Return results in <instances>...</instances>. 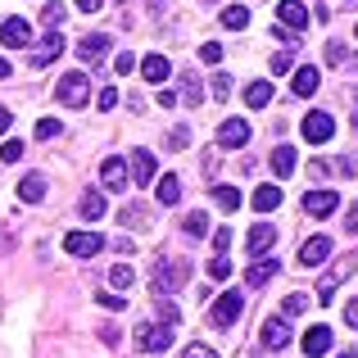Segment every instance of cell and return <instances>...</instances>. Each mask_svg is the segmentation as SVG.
Segmentation results:
<instances>
[{
    "mask_svg": "<svg viewBox=\"0 0 358 358\" xmlns=\"http://www.w3.org/2000/svg\"><path fill=\"white\" fill-rule=\"evenodd\" d=\"M87 96H91V82H87V73H64L59 78V87H55V100H59L64 109H78V105H87Z\"/></svg>",
    "mask_w": 358,
    "mask_h": 358,
    "instance_id": "obj_1",
    "label": "cell"
},
{
    "mask_svg": "<svg viewBox=\"0 0 358 358\" xmlns=\"http://www.w3.org/2000/svg\"><path fill=\"white\" fill-rule=\"evenodd\" d=\"M354 268H358V254H341V263H336V268L327 272L322 281H317V304H331V299H336V290L345 286V277H350Z\"/></svg>",
    "mask_w": 358,
    "mask_h": 358,
    "instance_id": "obj_2",
    "label": "cell"
},
{
    "mask_svg": "<svg viewBox=\"0 0 358 358\" xmlns=\"http://www.w3.org/2000/svg\"><path fill=\"white\" fill-rule=\"evenodd\" d=\"M173 345V327L168 322H141L136 327V350L141 354H164Z\"/></svg>",
    "mask_w": 358,
    "mask_h": 358,
    "instance_id": "obj_3",
    "label": "cell"
},
{
    "mask_svg": "<svg viewBox=\"0 0 358 358\" xmlns=\"http://www.w3.org/2000/svg\"><path fill=\"white\" fill-rule=\"evenodd\" d=\"M186 277H191V263H186V259L159 263V272H155V295H173V290H182Z\"/></svg>",
    "mask_w": 358,
    "mask_h": 358,
    "instance_id": "obj_4",
    "label": "cell"
},
{
    "mask_svg": "<svg viewBox=\"0 0 358 358\" xmlns=\"http://www.w3.org/2000/svg\"><path fill=\"white\" fill-rule=\"evenodd\" d=\"M127 177L136 186H150V182H159V159H155V150H131V159H127Z\"/></svg>",
    "mask_w": 358,
    "mask_h": 358,
    "instance_id": "obj_5",
    "label": "cell"
},
{
    "mask_svg": "<svg viewBox=\"0 0 358 358\" xmlns=\"http://www.w3.org/2000/svg\"><path fill=\"white\" fill-rule=\"evenodd\" d=\"M299 131H304V141H313V145H327V141L336 136V118L327 114V109H308Z\"/></svg>",
    "mask_w": 358,
    "mask_h": 358,
    "instance_id": "obj_6",
    "label": "cell"
},
{
    "mask_svg": "<svg viewBox=\"0 0 358 358\" xmlns=\"http://www.w3.org/2000/svg\"><path fill=\"white\" fill-rule=\"evenodd\" d=\"M105 236H100V231H69V241H64V250L73 254V259H96L100 250H105Z\"/></svg>",
    "mask_w": 358,
    "mask_h": 358,
    "instance_id": "obj_7",
    "label": "cell"
},
{
    "mask_svg": "<svg viewBox=\"0 0 358 358\" xmlns=\"http://www.w3.org/2000/svg\"><path fill=\"white\" fill-rule=\"evenodd\" d=\"M299 209H304L308 218H331V213L341 209V195L336 191H308L304 200H299Z\"/></svg>",
    "mask_w": 358,
    "mask_h": 358,
    "instance_id": "obj_8",
    "label": "cell"
},
{
    "mask_svg": "<svg viewBox=\"0 0 358 358\" xmlns=\"http://www.w3.org/2000/svg\"><path fill=\"white\" fill-rule=\"evenodd\" d=\"M127 159H105V164H100V186H105V191H114V195H122L127 191Z\"/></svg>",
    "mask_w": 358,
    "mask_h": 358,
    "instance_id": "obj_9",
    "label": "cell"
},
{
    "mask_svg": "<svg viewBox=\"0 0 358 358\" xmlns=\"http://www.w3.org/2000/svg\"><path fill=\"white\" fill-rule=\"evenodd\" d=\"M109 45H114V36H109V32H91V36H82V41H78V59L82 64H96V59H105Z\"/></svg>",
    "mask_w": 358,
    "mask_h": 358,
    "instance_id": "obj_10",
    "label": "cell"
},
{
    "mask_svg": "<svg viewBox=\"0 0 358 358\" xmlns=\"http://www.w3.org/2000/svg\"><path fill=\"white\" fill-rule=\"evenodd\" d=\"M241 304H245L241 290H227L222 299H213V327H231L241 317Z\"/></svg>",
    "mask_w": 358,
    "mask_h": 358,
    "instance_id": "obj_11",
    "label": "cell"
},
{
    "mask_svg": "<svg viewBox=\"0 0 358 358\" xmlns=\"http://www.w3.org/2000/svg\"><path fill=\"white\" fill-rule=\"evenodd\" d=\"M245 141H250V122H245V118H227L218 127V145L222 150H241Z\"/></svg>",
    "mask_w": 358,
    "mask_h": 358,
    "instance_id": "obj_12",
    "label": "cell"
},
{
    "mask_svg": "<svg viewBox=\"0 0 358 358\" xmlns=\"http://www.w3.org/2000/svg\"><path fill=\"white\" fill-rule=\"evenodd\" d=\"M277 18H281V27H290V32H304V23H308V9H304V0H281L277 5Z\"/></svg>",
    "mask_w": 358,
    "mask_h": 358,
    "instance_id": "obj_13",
    "label": "cell"
},
{
    "mask_svg": "<svg viewBox=\"0 0 358 358\" xmlns=\"http://www.w3.org/2000/svg\"><path fill=\"white\" fill-rule=\"evenodd\" d=\"M59 55H64V36L59 32H45V41L32 50V69H50Z\"/></svg>",
    "mask_w": 358,
    "mask_h": 358,
    "instance_id": "obj_14",
    "label": "cell"
},
{
    "mask_svg": "<svg viewBox=\"0 0 358 358\" xmlns=\"http://www.w3.org/2000/svg\"><path fill=\"white\" fill-rule=\"evenodd\" d=\"M331 236H313V241H304V250H299V263H304V268H317V263H327L331 259Z\"/></svg>",
    "mask_w": 358,
    "mask_h": 358,
    "instance_id": "obj_15",
    "label": "cell"
},
{
    "mask_svg": "<svg viewBox=\"0 0 358 358\" xmlns=\"http://www.w3.org/2000/svg\"><path fill=\"white\" fill-rule=\"evenodd\" d=\"M27 41H32L27 18H0V45H27Z\"/></svg>",
    "mask_w": 358,
    "mask_h": 358,
    "instance_id": "obj_16",
    "label": "cell"
},
{
    "mask_svg": "<svg viewBox=\"0 0 358 358\" xmlns=\"http://www.w3.org/2000/svg\"><path fill=\"white\" fill-rule=\"evenodd\" d=\"M286 345H290V322H281V317L263 322V350H286Z\"/></svg>",
    "mask_w": 358,
    "mask_h": 358,
    "instance_id": "obj_17",
    "label": "cell"
},
{
    "mask_svg": "<svg viewBox=\"0 0 358 358\" xmlns=\"http://www.w3.org/2000/svg\"><path fill=\"white\" fill-rule=\"evenodd\" d=\"M327 350H331V327H308V331H304V354L322 358Z\"/></svg>",
    "mask_w": 358,
    "mask_h": 358,
    "instance_id": "obj_18",
    "label": "cell"
},
{
    "mask_svg": "<svg viewBox=\"0 0 358 358\" xmlns=\"http://www.w3.org/2000/svg\"><path fill=\"white\" fill-rule=\"evenodd\" d=\"M317 82H322V73L317 69H295V78H290V91H295L299 100H308L317 91Z\"/></svg>",
    "mask_w": 358,
    "mask_h": 358,
    "instance_id": "obj_19",
    "label": "cell"
},
{
    "mask_svg": "<svg viewBox=\"0 0 358 358\" xmlns=\"http://www.w3.org/2000/svg\"><path fill=\"white\" fill-rule=\"evenodd\" d=\"M245 241H250V254L259 259V254H268V250H272V241H277V231H272L268 222H254V227H250V236H245Z\"/></svg>",
    "mask_w": 358,
    "mask_h": 358,
    "instance_id": "obj_20",
    "label": "cell"
},
{
    "mask_svg": "<svg viewBox=\"0 0 358 358\" xmlns=\"http://www.w3.org/2000/svg\"><path fill=\"white\" fill-rule=\"evenodd\" d=\"M295 168H299L295 145H277V150H272V173H277V177H290Z\"/></svg>",
    "mask_w": 358,
    "mask_h": 358,
    "instance_id": "obj_21",
    "label": "cell"
},
{
    "mask_svg": "<svg viewBox=\"0 0 358 358\" xmlns=\"http://www.w3.org/2000/svg\"><path fill=\"white\" fill-rule=\"evenodd\" d=\"M155 195H159V204H177V200H182V177H177V173H164L155 182Z\"/></svg>",
    "mask_w": 358,
    "mask_h": 358,
    "instance_id": "obj_22",
    "label": "cell"
},
{
    "mask_svg": "<svg viewBox=\"0 0 358 358\" xmlns=\"http://www.w3.org/2000/svg\"><path fill=\"white\" fill-rule=\"evenodd\" d=\"M250 204H254L259 213H272V209L281 204V186H259V191L250 195Z\"/></svg>",
    "mask_w": 358,
    "mask_h": 358,
    "instance_id": "obj_23",
    "label": "cell"
},
{
    "mask_svg": "<svg viewBox=\"0 0 358 358\" xmlns=\"http://www.w3.org/2000/svg\"><path fill=\"white\" fill-rule=\"evenodd\" d=\"M141 73H145V82H168V59L164 55H145V59H141Z\"/></svg>",
    "mask_w": 358,
    "mask_h": 358,
    "instance_id": "obj_24",
    "label": "cell"
},
{
    "mask_svg": "<svg viewBox=\"0 0 358 358\" xmlns=\"http://www.w3.org/2000/svg\"><path fill=\"white\" fill-rule=\"evenodd\" d=\"M272 277H277V263H272V259H254V268L250 272H245V286H254V290H259L263 286V281H272Z\"/></svg>",
    "mask_w": 358,
    "mask_h": 358,
    "instance_id": "obj_25",
    "label": "cell"
},
{
    "mask_svg": "<svg viewBox=\"0 0 358 358\" xmlns=\"http://www.w3.org/2000/svg\"><path fill=\"white\" fill-rule=\"evenodd\" d=\"M245 105L250 109L272 105V82H250V87H245Z\"/></svg>",
    "mask_w": 358,
    "mask_h": 358,
    "instance_id": "obj_26",
    "label": "cell"
},
{
    "mask_svg": "<svg viewBox=\"0 0 358 358\" xmlns=\"http://www.w3.org/2000/svg\"><path fill=\"white\" fill-rule=\"evenodd\" d=\"M82 218H87V222H100V218H105V195H100V191H87V195H82Z\"/></svg>",
    "mask_w": 358,
    "mask_h": 358,
    "instance_id": "obj_27",
    "label": "cell"
},
{
    "mask_svg": "<svg viewBox=\"0 0 358 358\" xmlns=\"http://www.w3.org/2000/svg\"><path fill=\"white\" fill-rule=\"evenodd\" d=\"M18 200H27V204H36V200H45V182L41 177H23V182H18Z\"/></svg>",
    "mask_w": 358,
    "mask_h": 358,
    "instance_id": "obj_28",
    "label": "cell"
},
{
    "mask_svg": "<svg viewBox=\"0 0 358 358\" xmlns=\"http://www.w3.org/2000/svg\"><path fill=\"white\" fill-rule=\"evenodd\" d=\"M213 204H218L222 213L241 209V191H236V186H213Z\"/></svg>",
    "mask_w": 358,
    "mask_h": 358,
    "instance_id": "obj_29",
    "label": "cell"
},
{
    "mask_svg": "<svg viewBox=\"0 0 358 358\" xmlns=\"http://www.w3.org/2000/svg\"><path fill=\"white\" fill-rule=\"evenodd\" d=\"M245 23H250V9H245V5H227V9H222V27H231V32H241Z\"/></svg>",
    "mask_w": 358,
    "mask_h": 358,
    "instance_id": "obj_30",
    "label": "cell"
},
{
    "mask_svg": "<svg viewBox=\"0 0 358 358\" xmlns=\"http://www.w3.org/2000/svg\"><path fill=\"white\" fill-rule=\"evenodd\" d=\"M182 100H186V105H200V100H204V87H200L195 73H186V78H182Z\"/></svg>",
    "mask_w": 358,
    "mask_h": 358,
    "instance_id": "obj_31",
    "label": "cell"
},
{
    "mask_svg": "<svg viewBox=\"0 0 358 358\" xmlns=\"http://www.w3.org/2000/svg\"><path fill=\"white\" fill-rule=\"evenodd\" d=\"M304 308H308V295H299V290H295V295H286V299H281V313H286V317H299Z\"/></svg>",
    "mask_w": 358,
    "mask_h": 358,
    "instance_id": "obj_32",
    "label": "cell"
},
{
    "mask_svg": "<svg viewBox=\"0 0 358 358\" xmlns=\"http://www.w3.org/2000/svg\"><path fill=\"white\" fill-rule=\"evenodd\" d=\"M59 131H64L59 118H36V141H50V136H59Z\"/></svg>",
    "mask_w": 358,
    "mask_h": 358,
    "instance_id": "obj_33",
    "label": "cell"
},
{
    "mask_svg": "<svg viewBox=\"0 0 358 358\" xmlns=\"http://www.w3.org/2000/svg\"><path fill=\"white\" fill-rule=\"evenodd\" d=\"M164 145H168V150H186V145H191V127H173Z\"/></svg>",
    "mask_w": 358,
    "mask_h": 358,
    "instance_id": "obj_34",
    "label": "cell"
},
{
    "mask_svg": "<svg viewBox=\"0 0 358 358\" xmlns=\"http://www.w3.org/2000/svg\"><path fill=\"white\" fill-rule=\"evenodd\" d=\"M41 23H45V27H59V23H64V5H59V0H50V5L41 9Z\"/></svg>",
    "mask_w": 358,
    "mask_h": 358,
    "instance_id": "obj_35",
    "label": "cell"
},
{
    "mask_svg": "<svg viewBox=\"0 0 358 358\" xmlns=\"http://www.w3.org/2000/svg\"><path fill=\"white\" fill-rule=\"evenodd\" d=\"M186 231H191V236H209V213H191V218H186Z\"/></svg>",
    "mask_w": 358,
    "mask_h": 358,
    "instance_id": "obj_36",
    "label": "cell"
},
{
    "mask_svg": "<svg viewBox=\"0 0 358 358\" xmlns=\"http://www.w3.org/2000/svg\"><path fill=\"white\" fill-rule=\"evenodd\" d=\"M118 218L127 222V227H145V209H141V204H127V209H122Z\"/></svg>",
    "mask_w": 358,
    "mask_h": 358,
    "instance_id": "obj_37",
    "label": "cell"
},
{
    "mask_svg": "<svg viewBox=\"0 0 358 358\" xmlns=\"http://www.w3.org/2000/svg\"><path fill=\"white\" fill-rule=\"evenodd\" d=\"M209 277H213V281H227V277H231V263H227V254H218V259L209 263Z\"/></svg>",
    "mask_w": 358,
    "mask_h": 358,
    "instance_id": "obj_38",
    "label": "cell"
},
{
    "mask_svg": "<svg viewBox=\"0 0 358 358\" xmlns=\"http://www.w3.org/2000/svg\"><path fill=\"white\" fill-rule=\"evenodd\" d=\"M0 159H5V164H18V159H23V141H5V145H0Z\"/></svg>",
    "mask_w": 358,
    "mask_h": 358,
    "instance_id": "obj_39",
    "label": "cell"
},
{
    "mask_svg": "<svg viewBox=\"0 0 358 358\" xmlns=\"http://www.w3.org/2000/svg\"><path fill=\"white\" fill-rule=\"evenodd\" d=\"M109 286H118V290H122V286H131V268H127V263H118V268L109 272Z\"/></svg>",
    "mask_w": 358,
    "mask_h": 358,
    "instance_id": "obj_40",
    "label": "cell"
},
{
    "mask_svg": "<svg viewBox=\"0 0 358 358\" xmlns=\"http://www.w3.org/2000/svg\"><path fill=\"white\" fill-rule=\"evenodd\" d=\"M200 59H204V64H222V45H218V41H204V45H200Z\"/></svg>",
    "mask_w": 358,
    "mask_h": 358,
    "instance_id": "obj_41",
    "label": "cell"
},
{
    "mask_svg": "<svg viewBox=\"0 0 358 358\" xmlns=\"http://www.w3.org/2000/svg\"><path fill=\"white\" fill-rule=\"evenodd\" d=\"M327 59L331 64H350V50H345L341 41H327Z\"/></svg>",
    "mask_w": 358,
    "mask_h": 358,
    "instance_id": "obj_42",
    "label": "cell"
},
{
    "mask_svg": "<svg viewBox=\"0 0 358 358\" xmlns=\"http://www.w3.org/2000/svg\"><path fill=\"white\" fill-rule=\"evenodd\" d=\"M290 64H295V50H281V55H272V73H290Z\"/></svg>",
    "mask_w": 358,
    "mask_h": 358,
    "instance_id": "obj_43",
    "label": "cell"
},
{
    "mask_svg": "<svg viewBox=\"0 0 358 358\" xmlns=\"http://www.w3.org/2000/svg\"><path fill=\"white\" fill-rule=\"evenodd\" d=\"M100 304H105V308H114V313H122V304H127V299H122V295H114V290H100Z\"/></svg>",
    "mask_w": 358,
    "mask_h": 358,
    "instance_id": "obj_44",
    "label": "cell"
},
{
    "mask_svg": "<svg viewBox=\"0 0 358 358\" xmlns=\"http://www.w3.org/2000/svg\"><path fill=\"white\" fill-rule=\"evenodd\" d=\"M213 96H218V100L231 96V78H227V73H218V78H213Z\"/></svg>",
    "mask_w": 358,
    "mask_h": 358,
    "instance_id": "obj_45",
    "label": "cell"
},
{
    "mask_svg": "<svg viewBox=\"0 0 358 358\" xmlns=\"http://www.w3.org/2000/svg\"><path fill=\"white\" fill-rule=\"evenodd\" d=\"M131 69H136V59H131L127 50H122V55H114V73H131Z\"/></svg>",
    "mask_w": 358,
    "mask_h": 358,
    "instance_id": "obj_46",
    "label": "cell"
},
{
    "mask_svg": "<svg viewBox=\"0 0 358 358\" xmlns=\"http://www.w3.org/2000/svg\"><path fill=\"white\" fill-rule=\"evenodd\" d=\"M114 105H118V91L105 87V91H100V109H114Z\"/></svg>",
    "mask_w": 358,
    "mask_h": 358,
    "instance_id": "obj_47",
    "label": "cell"
},
{
    "mask_svg": "<svg viewBox=\"0 0 358 358\" xmlns=\"http://www.w3.org/2000/svg\"><path fill=\"white\" fill-rule=\"evenodd\" d=\"M227 245H231V231L218 227V231H213V250H227Z\"/></svg>",
    "mask_w": 358,
    "mask_h": 358,
    "instance_id": "obj_48",
    "label": "cell"
},
{
    "mask_svg": "<svg viewBox=\"0 0 358 358\" xmlns=\"http://www.w3.org/2000/svg\"><path fill=\"white\" fill-rule=\"evenodd\" d=\"M345 231H354V236H358V204H350V213H345Z\"/></svg>",
    "mask_w": 358,
    "mask_h": 358,
    "instance_id": "obj_49",
    "label": "cell"
},
{
    "mask_svg": "<svg viewBox=\"0 0 358 358\" xmlns=\"http://www.w3.org/2000/svg\"><path fill=\"white\" fill-rule=\"evenodd\" d=\"M186 358H218V354H213L209 345H191V350H186Z\"/></svg>",
    "mask_w": 358,
    "mask_h": 358,
    "instance_id": "obj_50",
    "label": "cell"
},
{
    "mask_svg": "<svg viewBox=\"0 0 358 358\" xmlns=\"http://www.w3.org/2000/svg\"><path fill=\"white\" fill-rule=\"evenodd\" d=\"M345 322H350L354 331H358V299H350V308H345Z\"/></svg>",
    "mask_w": 358,
    "mask_h": 358,
    "instance_id": "obj_51",
    "label": "cell"
},
{
    "mask_svg": "<svg viewBox=\"0 0 358 358\" xmlns=\"http://www.w3.org/2000/svg\"><path fill=\"white\" fill-rule=\"evenodd\" d=\"M164 322L173 327V322H182V313H177V304H164Z\"/></svg>",
    "mask_w": 358,
    "mask_h": 358,
    "instance_id": "obj_52",
    "label": "cell"
},
{
    "mask_svg": "<svg viewBox=\"0 0 358 358\" xmlns=\"http://www.w3.org/2000/svg\"><path fill=\"white\" fill-rule=\"evenodd\" d=\"M114 250H118V254H136V245H131L127 236H118V241H114Z\"/></svg>",
    "mask_w": 358,
    "mask_h": 358,
    "instance_id": "obj_53",
    "label": "cell"
},
{
    "mask_svg": "<svg viewBox=\"0 0 358 358\" xmlns=\"http://www.w3.org/2000/svg\"><path fill=\"white\" fill-rule=\"evenodd\" d=\"M9 122H14V114H9V109L0 105V136H5V131H9Z\"/></svg>",
    "mask_w": 358,
    "mask_h": 358,
    "instance_id": "obj_54",
    "label": "cell"
},
{
    "mask_svg": "<svg viewBox=\"0 0 358 358\" xmlns=\"http://www.w3.org/2000/svg\"><path fill=\"white\" fill-rule=\"evenodd\" d=\"M100 5H105V0H78V9H87V14H96Z\"/></svg>",
    "mask_w": 358,
    "mask_h": 358,
    "instance_id": "obj_55",
    "label": "cell"
},
{
    "mask_svg": "<svg viewBox=\"0 0 358 358\" xmlns=\"http://www.w3.org/2000/svg\"><path fill=\"white\" fill-rule=\"evenodd\" d=\"M0 78H9V59H0Z\"/></svg>",
    "mask_w": 358,
    "mask_h": 358,
    "instance_id": "obj_56",
    "label": "cell"
},
{
    "mask_svg": "<svg viewBox=\"0 0 358 358\" xmlns=\"http://www.w3.org/2000/svg\"><path fill=\"white\" fill-rule=\"evenodd\" d=\"M341 358H358V354H341Z\"/></svg>",
    "mask_w": 358,
    "mask_h": 358,
    "instance_id": "obj_57",
    "label": "cell"
},
{
    "mask_svg": "<svg viewBox=\"0 0 358 358\" xmlns=\"http://www.w3.org/2000/svg\"><path fill=\"white\" fill-rule=\"evenodd\" d=\"M354 127H358V114H354Z\"/></svg>",
    "mask_w": 358,
    "mask_h": 358,
    "instance_id": "obj_58",
    "label": "cell"
},
{
    "mask_svg": "<svg viewBox=\"0 0 358 358\" xmlns=\"http://www.w3.org/2000/svg\"><path fill=\"white\" fill-rule=\"evenodd\" d=\"M345 5H354V0H345Z\"/></svg>",
    "mask_w": 358,
    "mask_h": 358,
    "instance_id": "obj_59",
    "label": "cell"
},
{
    "mask_svg": "<svg viewBox=\"0 0 358 358\" xmlns=\"http://www.w3.org/2000/svg\"><path fill=\"white\" fill-rule=\"evenodd\" d=\"M354 36H358V27H354Z\"/></svg>",
    "mask_w": 358,
    "mask_h": 358,
    "instance_id": "obj_60",
    "label": "cell"
}]
</instances>
